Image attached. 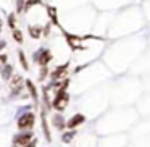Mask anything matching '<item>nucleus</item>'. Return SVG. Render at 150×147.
I'll return each instance as SVG.
<instances>
[{
  "instance_id": "f257e3e1",
  "label": "nucleus",
  "mask_w": 150,
  "mask_h": 147,
  "mask_svg": "<svg viewBox=\"0 0 150 147\" xmlns=\"http://www.w3.org/2000/svg\"><path fill=\"white\" fill-rule=\"evenodd\" d=\"M69 104V94L66 89H62V91H55V95L52 99V108H55L57 111L63 113V111L68 108Z\"/></svg>"
},
{
  "instance_id": "f03ea898",
  "label": "nucleus",
  "mask_w": 150,
  "mask_h": 147,
  "mask_svg": "<svg viewBox=\"0 0 150 147\" xmlns=\"http://www.w3.org/2000/svg\"><path fill=\"white\" fill-rule=\"evenodd\" d=\"M34 124H36V115L33 111H24L16 120V128L20 131H33Z\"/></svg>"
},
{
  "instance_id": "7ed1b4c3",
  "label": "nucleus",
  "mask_w": 150,
  "mask_h": 147,
  "mask_svg": "<svg viewBox=\"0 0 150 147\" xmlns=\"http://www.w3.org/2000/svg\"><path fill=\"white\" fill-rule=\"evenodd\" d=\"M33 58H34V62H36L39 66H47L53 60V53H52V50H50V49L42 47V49H39L36 53H34Z\"/></svg>"
},
{
  "instance_id": "20e7f679",
  "label": "nucleus",
  "mask_w": 150,
  "mask_h": 147,
  "mask_svg": "<svg viewBox=\"0 0 150 147\" xmlns=\"http://www.w3.org/2000/svg\"><path fill=\"white\" fill-rule=\"evenodd\" d=\"M34 139L33 131H23V133H16L11 139V147H24Z\"/></svg>"
},
{
  "instance_id": "39448f33",
  "label": "nucleus",
  "mask_w": 150,
  "mask_h": 147,
  "mask_svg": "<svg viewBox=\"0 0 150 147\" xmlns=\"http://www.w3.org/2000/svg\"><path fill=\"white\" fill-rule=\"evenodd\" d=\"M68 68H69V63H65V65H58L53 71H50V81L55 82V81H62L65 79L66 73H68Z\"/></svg>"
},
{
  "instance_id": "423d86ee",
  "label": "nucleus",
  "mask_w": 150,
  "mask_h": 147,
  "mask_svg": "<svg viewBox=\"0 0 150 147\" xmlns=\"http://www.w3.org/2000/svg\"><path fill=\"white\" fill-rule=\"evenodd\" d=\"M23 82H24V79L20 75H13V78L8 81V86H10V91H11V97H15V95H18L21 92Z\"/></svg>"
},
{
  "instance_id": "0eeeda50",
  "label": "nucleus",
  "mask_w": 150,
  "mask_h": 147,
  "mask_svg": "<svg viewBox=\"0 0 150 147\" xmlns=\"http://www.w3.org/2000/svg\"><path fill=\"white\" fill-rule=\"evenodd\" d=\"M84 123H86V115L74 113L71 115V118L66 120V129H76L78 126H82Z\"/></svg>"
},
{
  "instance_id": "6e6552de",
  "label": "nucleus",
  "mask_w": 150,
  "mask_h": 147,
  "mask_svg": "<svg viewBox=\"0 0 150 147\" xmlns=\"http://www.w3.org/2000/svg\"><path fill=\"white\" fill-rule=\"evenodd\" d=\"M50 123H52V126L55 128L57 131H60V133H63V131L66 129V120L60 111H57V113H53L52 116H50Z\"/></svg>"
},
{
  "instance_id": "1a4fd4ad",
  "label": "nucleus",
  "mask_w": 150,
  "mask_h": 147,
  "mask_svg": "<svg viewBox=\"0 0 150 147\" xmlns=\"http://www.w3.org/2000/svg\"><path fill=\"white\" fill-rule=\"evenodd\" d=\"M40 124H42V133H44L45 141H47V142H52V133H50L49 124H47V110H45V108L40 110Z\"/></svg>"
},
{
  "instance_id": "9d476101",
  "label": "nucleus",
  "mask_w": 150,
  "mask_h": 147,
  "mask_svg": "<svg viewBox=\"0 0 150 147\" xmlns=\"http://www.w3.org/2000/svg\"><path fill=\"white\" fill-rule=\"evenodd\" d=\"M24 86H26L28 92H29V95H31V99H33L36 104H39V91H37L34 81H33V79H24Z\"/></svg>"
},
{
  "instance_id": "9b49d317",
  "label": "nucleus",
  "mask_w": 150,
  "mask_h": 147,
  "mask_svg": "<svg viewBox=\"0 0 150 147\" xmlns=\"http://www.w3.org/2000/svg\"><path fill=\"white\" fill-rule=\"evenodd\" d=\"M0 75H2V79H4V81L8 82L11 78H13V75H15V73H13V66L7 65L4 70H0Z\"/></svg>"
},
{
  "instance_id": "f8f14e48",
  "label": "nucleus",
  "mask_w": 150,
  "mask_h": 147,
  "mask_svg": "<svg viewBox=\"0 0 150 147\" xmlns=\"http://www.w3.org/2000/svg\"><path fill=\"white\" fill-rule=\"evenodd\" d=\"M76 129H66V131H63V134H62V141L65 144H69V142H73V139L76 137Z\"/></svg>"
},
{
  "instance_id": "ddd939ff",
  "label": "nucleus",
  "mask_w": 150,
  "mask_h": 147,
  "mask_svg": "<svg viewBox=\"0 0 150 147\" xmlns=\"http://www.w3.org/2000/svg\"><path fill=\"white\" fill-rule=\"evenodd\" d=\"M18 60H20V63H21V68H23L24 71H28V70H29V62H28L26 53H24L23 50H18Z\"/></svg>"
},
{
  "instance_id": "4468645a",
  "label": "nucleus",
  "mask_w": 150,
  "mask_h": 147,
  "mask_svg": "<svg viewBox=\"0 0 150 147\" xmlns=\"http://www.w3.org/2000/svg\"><path fill=\"white\" fill-rule=\"evenodd\" d=\"M28 33H29V36L33 37V39H39V37L42 36V28L40 26H29L28 28Z\"/></svg>"
},
{
  "instance_id": "2eb2a0df",
  "label": "nucleus",
  "mask_w": 150,
  "mask_h": 147,
  "mask_svg": "<svg viewBox=\"0 0 150 147\" xmlns=\"http://www.w3.org/2000/svg\"><path fill=\"white\" fill-rule=\"evenodd\" d=\"M47 13H49V16H50V20H52V23L58 26V18H57V8H55V7H47Z\"/></svg>"
},
{
  "instance_id": "dca6fc26",
  "label": "nucleus",
  "mask_w": 150,
  "mask_h": 147,
  "mask_svg": "<svg viewBox=\"0 0 150 147\" xmlns=\"http://www.w3.org/2000/svg\"><path fill=\"white\" fill-rule=\"evenodd\" d=\"M11 37H13V40L18 44H23V40H24V36H23V33H21V29H13Z\"/></svg>"
},
{
  "instance_id": "f3484780",
  "label": "nucleus",
  "mask_w": 150,
  "mask_h": 147,
  "mask_svg": "<svg viewBox=\"0 0 150 147\" xmlns=\"http://www.w3.org/2000/svg\"><path fill=\"white\" fill-rule=\"evenodd\" d=\"M47 76H50L49 65H47V66H39V81H44Z\"/></svg>"
},
{
  "instance_id": "a211bd4d",
  "label": "nucleus",
  "mask_w": 150,
  "mask_h": 147,
  "mask_svg": "<svg viewBox=\"0 0 150 147\" xmlns=\"http://www.w3.org/2000/svg\"><path fill=\"white\" fill-rule=\"evenodd\" d=\"M7 65H8V55L2 52L0 53V70H4Z\"/></svg>"
},
{
  "instance_id": "6ab92c4d",
  "label": "nucleus",
  "mask_w": 150,
  "mask_h": 147,
  "mask_svg": "<svg viewBox=\"0 0 150 147\" xmlns=\"http://www.w3.org/2000/svg\"><path fill=\"white\" fill-rule=\"evenodd\" d=\"M8 26L11 29H16V16H15V13L8 15Z\"/></svg>"
},
{
  "instance_id": "aec40b11",
  "label": "nucleus",
  "mask_w": 150,
  "mask_h": 147,
  "mask_svg": "<svg viewBox=\"0 0 150 147\" xmlns=\"http://www.w3.org/2000/svg\"><path fill=\"white\" fill-rule=\"evenodd\" d=\"M24 7H26V0H16V13L24 11Z\"/></svg>"
},
{
  "instance_id": "412c9836",
  "label": "nucleus",
  "mask_w": 150,
  "mask_h": 147,
  "mask_svg": "<svg viewBox=\"0 0 150 147\" xmlns=\"http://www.w3.org/2000/svg\"><path fill=\"white\" fill-rule=\"evenodd\" d=\"M40 0H26V7H24V10H29L31 7H34V5H39Z\"/></svg>"
},
{
  "instance_id": "4be33fe9",
  "label": "nucleus",
  "mask_w": 150,
  "mask_h": 147,
  "mask_svg": "<svg viewBox=\"0 0 150 147\" xmlns=\"http://www.w3.org/2000/svg\"><path fill=\"white\" fill-rule=\"evenodd\" d=\"M50 28H52L50 24H45V26L42 28V36H49V34H50Z\"/></svg>"
},
{
  "instance_id": "5701e85b",
  "label": "nucleus",
  "mask_w": 150,
  "mask_h": 147,
  "mask_svg": "<svg viewBox=\"0 0 150 147\" xmlns=\"http://www.w3.org/2000/svg\"><path fill=\"white\" fill-rule=\"evenodd\" d=\"M36 146H37V139H36V137H34V139L31 141L29 144H26V146H24V147H36Z\"/></svg>"
},
{
  "instance_id": "b1692460",
  "label": "nucleus",
  "mask_w": 150,
  "mask_h": 147,
  "mask_svg": "<svg viewBox=\"0 0 150 147\" xmlns=\"http://www.w3.org/2000/svg\"><path fill=\"white\" fill-rule=\"evenodd\" d=\"M5 45H7V42H5V40H0V50H4Z\"/></svg>"
},
{
  "instance_id": "393cba45",
  "label": "nucleus",
  "mask_w": 150,
  "mask_h": 147,
  "mask_svg": "<svg viewBox=\"0 0 150 147\" xmlns=\"http://www.w3.org/2000/svg\"><path fill=\"white\" fill-rule=\"evenodd\" d=\"M2 28H4V21L0 20V31H2Z\"/></svg>"
}]
</instances>
